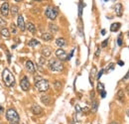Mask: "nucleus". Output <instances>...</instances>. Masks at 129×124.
Returning a JSON list of instances; mask_svg holds the SVG:
<instances>
[{
	"instance_id": "obj_1",
	"label": "nucleus",
	"mask_w": 129,
	"mask_h": 124,
	"mask_svg": "<svg viewBox=\"0 0 129 124\" xmlns=\"http://www.w3.org/2000/svg\"><path fill=\"white\" fill-rule=\"evenodd\" d=\"M2 77H3V81H4L6 86L11 87V86H13L15 84V77H14V75L11 74V72L8 69H5L3 71Z\"/></svg>"
},
{
	"instance_id": "obj_2",
	"label": "nucleus",
	"mask_w": 129,
	"mask_h": 124,
	"mask_svg": "<svg viewBox=\"0 0 129 124\" xmlns=\"http://www.w3.org/2000/svg\"><path fill=\"white\" fill-rule=\"evenodd\" d=\"M6 118L7 120L11 124H18L20 121V117L19 114L17 113V111L13 108H9L6 111Z\"/></svg>"
},
{
	"instance_id": "obj_3",
	"label": "nucleus",
	"mask_w": 129,
	"mask_h": 124,
	"mask_svg": "<svg viewBox=\"0 0 129 124\" xmlns=\"http://www.w3.org/2000/svg\"><path fill=\"white\" fill-rule=\"evenodd\" d=\"M49 69L53 72H61L64 70V65L58 60H51L49 62Z\"/></svg>"
},
{
	"instance_id": "obj_4",
	"label": "nucleus",
	"mask_w": 129,
	"mask_h": 124,
	"mask_svg": "<svg viewBox=\"0 0 129 124\" xmlns=\"http://www.w3.org/2000/svg\"><path fill=\"white\" fill-rule=\"evenodd\" d=\"M35 86L37 87V89L40 92H45V91H47L49 89V81L42 78L41 80L35 82Z\"/></svg>"
},
{
	"instance_id": "obj_5",
	"label": "nucleus",
	"mask_w": 129,
	"mask_h": 124,
	"mask_svg": "<svg viewBox=\"0 0 129 124\" xmlns=\"http://www.w3.org/2000/svg\"><path fill=\"white\" fill-rule=\"evenodd\" d=\"M46 16H47L49 19H51V20H55V19L57 18V16H58V11H57V9H55L54 7L49 6V7L46 9Z\"/></svg>"
},
{
	"instance_id": "obj_6",
	"label": "nucleus",
	"mask_w": 129,
	"mask_h": 124,
	"mask_svg": "<svg viewBox=\"0 0 129 124\" xmlns=\"http://www.w3.org/2000/svg\"><path fill=\"white\" fill-rule=\"evenodd\" d=\"M56 56L60 59V62L61 61H67V58H68V55L66 54V52L63 49H58L56 51Z\"/></svg>"
},
{
	"instance_id": "obj_7",
	"label": "nucleus",
	"mask_w": 129,
	"mask_h": 124,
	"mask_svg": "<svg viewBox=\"0 0 129 124\" xmlns=\"http://www.w3.org/2000/svg\"><path fill=\"white\" fill-rule=\"evenodd\" d=\"M20 85H21V88H22L24 91H27V90L30 88V82H29V79H28L27 76H24V77L21 79Z\"/></svg>"
},
{
	"instance_id": "obj_8",
	"label": "nucleus",
	"mask_w": 129,
	"mask_h": 124,
	"mask_svg": "<svg viewBox=\"0 0 129 124\" xmlns=\"http://www.w3.org/2000/svg\"><path fill=\"white\" fill-rule=\"evenodd\" d=\"M0 12H1V14L3 15V16H7L8 15V13H9V4H8V2H4L3 4H2V6H1V8H0Z\"/></svg>"
},
{
	"instance_id": "obj_9",
	"label": "nucleus",
	"mask_w": 129,
	"mask_h": 124,
	"mask_svg": "<svg viewBox=\"0 0 129 124\" xmlns=\"http://www.w3.org/2000/svg\"><path fill=\"white\" fill-rule=\"evenodd\" d=\"M17 24H18V27H19V29L21 30V31H24L26 29V24L25 22H24V18L20 15V16H18V19H17Z\"/></svg>"
},
{
	"instance_id": "obj_10",
	"label": "nucleus",
	"mask_w": 129,
	"mask_h": 124,
	"mask_svg": "<svg viewBox=\"0 0 129 124\" xmlns=\"http://www.w3.org/2000/svg\"><path fill=\"white\" fill-rule=\"evenodd\" d=\"M115 13L117 16H122V13H123V7H122V4L121 3H117L115 5Z\"/></svg>"
},
{
	"instance_id": "obj_11",
	"label": "nucleus",
	"mask_w": 129,
	"mask_h": 124,
	"mask_svg": "<svg viewBox=\"0 0 129 124\" xmlns=\"http://www.w3.org/2000/svg\"><path fill=\"white\" fill-rule=\"evenodd\" d=\"M32 111L34 114H42L43 113V109L41 108V106H39L38 104H33L32 106Z\"/></svg>"
},
{
	"instance_id": "obj_12",
	"label": "nucleus",
	"mask_w": 129,
	"mask_h": 124,
	"mask_svg": "<svg viewBox=\"0 0 129 124\" xmlns=\"http://www.w3.org/2000/svg\"><path fill=\"white\" fill-rule=\"evenodd\" d=\"M42 55L44 56V57H50L52 54V48L51 47H48V46H46V47H44L43 49H42Z\"/></svg>"
},
{
	"instance_id": "obj_13",
	"label": "nucleus",
	"mask_w": 129,
	"mask_h": 124,
	"mask_svg": "<svg viewBox=\"0 0 129 124\" xmlns=\"http://www.w3.org/2000/svg\"><path fill=\"white\" fill-rule=\"evenodd\" d=\"M66 44H67V41H66V39H64V38H58V39L56 40V45H57L58 47H60V49H62L64 46H66Z\"/></svg>"
},
{
	"instance_id": "obj_14",
	"label": "nucleus",
	"mask_w": 129,
	"mask_h": 124,
	"mask_svg": "<svg viewBox=\"0 0 129 124\" xmlns=\"http://www.w3.org/2000/svg\"><path fill=\"white\" fill-rule=\"evenodd\" d=\"M25 67L27 69V71H29L30 73H34L35 72V67H34V65H33V63L31 61H27L26 62Z\"/></svg>"
},
{
	"instance_id": "obj_15",
	"label": "nucleus",
	"mask_w": 129,
	"mask_h": 124,
	"mask_svg": "<svg viewBox=\"0 0 129 124\" xmlns=\"http://www.w3.org/2000/svg\"><path fill=\"white\" fill-rule=\"evenodd\" d=\"M0 34H1L2 37H4V38H9V37H10V32H9V30H8L7 28H5V27L1 29Z\"/></svg>"
},
{
	"instance_id": "obj_16",
	"label": "nucleus",
	"mask_w": 129,
	"mask_h": 124,
	"mask_svg": "<svg viewBox=\"0 0 129 124\" xmlns=\"http://www.w3.org/2000/svg\"><path fill=\"white\" fill-rule=\"evenodd\" d=\"M25 27L29 30V31H30V32H31V33H33V34H34V33H36V27H35V25L33 24V23L29 22L28 24L26 25Z\"/></svg>"
},
{
	"instance_id": "obj_17",
	"label": "nucleus",
	"mask_w": 129,
	"mask_h": 124,
	"mask_svg": "<svg viewBox=\"0 0 129 124\" xmlns=\"http://www.w3.org/2000/svg\"><path fill=\"white\" fill-rule=\"evenodd\" d=\"M120 26H121L120 23H113V24H111V26H110V31L111 32H116V31L119 30Z\"/></svg>"
},
{
	"instance_id": "obj_18",
	"label": "nucleus",
	"mask_w": 129,
	"mask_h": 124,
	"mask_svg": "<svg viewBox=\"0 0 129 124\" xmlns=\"http://www.w3.org/2000/svg\"><path fill=\"white\" fill-rule=\"evenodd\" d=\"M41 101H42L45 105H49V104H50V101H51V98H50V96H48V95H43V96L41 97Z\"/></svg>"
},
{
	"instance_id": "obj_19",
	"label": "nucleus",
	"mask_w": 129,
	"mask_h": 124,
	"mask_svg": "<svg viewBox=\"0 0 129 124\" xmlns=\"http://www.w3.org/2000/svg\"><path fill=\"white\" fill-rule=\"evenodd\" d=\"M29 46L30 47H37V46H39L40 45V42L37 40V39H32V40H30L29 41Z\"/></svg>"
},
{
	"instance_id": "obj_20",
	"label": "nucleus",
	"mask_w": 129,
	"mask_h": 124,
	"mask_svg": "<svg viewBox=\"0 0 129 124\" xmlns=\"http://www.w3.org/2000/svg\"><path fill=\"white\" fill-rule=\"evenodd\" d=\"M42 39L44 41H50V40L53 39V35H52L51 33H44L42 35Z\"/></svg>"
},
{
	"instance_id": "obj_21",
	"label": "nucleus",
	"mask_w": 129,
	"mask_h": 124,
	"mask_svg": "<svg viewBox=\"0 0 129 124\" xmlns=\"http://www.w3.org/2000/svg\"><path fill=\"white\" fill-rule=\"evenodd\" d=\"M18 12H19V7H18V6H13V7L11 8V14H12V16L17 15Z\"/></svg>"
},
{
	"instance_id": "obj_22",
	"label": "nucleus",
	"mask_w": 129,
	"mask_h": 124,
	"mask_svg": "<svg viewBox=\"0 0 129 124\" xmlns=\"http://www.w3.org/2000/svg\"><path fill=\"white\" fill-rule=\"evenodd\" d=\"M117 97L119 98V100H122L124 98V91L122 89H120L118 92H117Z\"/></svg>"
},
{
	"instance_id": "obj_23",
	"label": "nucleus",
	"mask_w": 129,
	"mask_h": 124,
	"mask_svg": "<svg viewBox=\"0 0 129 124\" xmlns=\"http://www.w3.org/2000/svg\"><path fill=\"white\" fill-rule=\"evenodd\" d=\"M49 28H50V30H51L53 33H55V32H57V31L59 30V28H58L56 25H54V24H50V25H49Z\"/></svg>"
},
{
	"instance_id": "obj_24",
	"label": "nucleus",
	"mask_w": 129,
	"mask_h": 124,
	"mask_svg": "<svg viewBox=\"0 0 129 124\" xmlns=\"http://www.w3.org/2000/svg\"><path fill=\"white\" fill-rule=\"evenodd\" d=\"M97 90H98L99 92H101V91L104 90V85H103V83L98 82V84H97Z\"/></svg>"
},
{
	"instance_id": "obj_25",
	"label": "nucleus",
	"mask_w": 129,
	"mask_h": 124,
	"mask_svg": "<svg viewBox=\"0 0 129 124\" xmlns=\"http://www.w3.org/2000/svg\"><path fill=\"white\" fill-rule=\"evenodd\" d=\"M82 7H83V4H82V2H80L79 3V7H78V15H79V17L81 16V14H82Z\"/></svg>"
},
{
	"instance_id": "obj_26",
	"label": "nucleus",
	"mask_w": 129,
	"mask_h": 124,
	"mask_svg": "<svg viewBox=\"0 0 129 124\" xmlns=\"http://www.w3.org/2000/svg\"><path fill=\"white\" fill-rule=\"evenodd\" d=\"M95 74H96V68H95V67H92V69H91V71H90V75H91L92 77H94V76H95Z\"/></svg>"
},
{
	"instance_id": "obj_27",
	"label": "nucleus",
	"mask_w": 129,
	"mask_h": 124,
	"mask_svg": "<svg viewBox=\"0 0 129 124\" xmlns=\"http://www.w3.org/2000/svg\"><path fill=\"white\" fill-rule=\"evenodd\" d=\"M122 35H123V34H120L119 37H118V39H117V44H118V46H121V45H122Z\"/></svg>"
},
{
	"instance_id": "obj_28",
	"label": "nucleus",
	"mask_w": 129,
	"mask_h": 124,
	"mask_svg": "<svg viewBox=\"0 0 129 124\" xmlns=\"http://www.w3.org/2000/svg\"><path fill=\"white\" fill-rule=\"evenodd\" d=\"M6 25V21H5V19H3V18H1L0 17V26H5Z\"/></svg>"
},
{
	"instance_id": "obj_29",
	"label": "nucleus",
	"mask_w": 129,
	"mask_h": 124,
	"mask_svg": "<svg viewBox=\"0 0 129 124\" xmlns=\"http://www.w3.org/2000/svg\"><path fill=\"white\" fill-rule=\"evenodd\" d=\"M107 43H108V39L104 40V41L102 42V44H101V47H102V48H105V47L107 46Z\"/></svg>"
},
{
	"instance_id": "obj_30",
	"label": "nucleus",
	"mask_w": 129,
	"mask_h": 124,
	"mask_svg": "<svg viewBox=\"0 0 129 124\" xmlns=\"http://www.w3.org/2000/svg\"><path fill=\"white\" fill-rule=\"evenodd\" d=\"M92 108H93V111H96V109H97V102H93L92 103Z\"/></svg>"
},
{
	"instance_id": "obj_31",
	"label": "nucleus",
	"mask_w": 129,
	"mask_h": 124,
	"mask_svg": "<svg viewBox=\"0 0 129 124\" xmlns=\"http://www.w3.org/2000/svg\"><path fill=\"white\" fill-rule=\"evenodd\" d=\"M103 72H104V71H103V70H101V71H100V72L97 74V76H96V78H97V79H99V78L101 77V75L103 74Z\"/></svg>"
},
{
	"instance_id": "obj_32",
	"label": "nucleus",
	"mask_w": 129,
	"mask_h": 124,
	"mask_svg": "<svg viewBox=\"0 0 129 124\" xmlns=\"http://www.w3.org/2000/svg\"><path fill=\"white\" fill-rule=\"evenodd\" d=\"M45 63H46V60L42 57V58H40V65H45Z\"/></svg>"
},
{
	"instance_id": "obj_33",
	"label": "nucleus",
	"mask_w": 129,
	"mask_h": 124,
	"mask_svg": "<svg viewBox=\"0 0 129 124\" xmlns=\"http://www.w3.org/2000/svg\"><path fill=\"white\" fill-rule=\"evenodd\" d=\"M100 96H101V98H105V96H106V91L105 90L100 92Z\"/></svg>"
},
{
	"instance_id": "obj_34",
	"label": "nucleus",
	"mask_w": 129,
	"mask_h": 124,
	"mask_svg": "<svg viewBox=\"0 0 129 124\" xmlns=\"http://www.w3.org/2000/svg\"><path fill=\"white\" fill-rule=\"evenodd\" d=\"M99 55H100V50H99V48H97L96 52H95V57H99Z\"/></svg>"
},
{
	"instance_id": "obj_35",
	"label": "nucleus",
	"mask_w": 129,
	"mask_h": 124,
	"mask_svg": "<svg viewBox=\"0 0 129 124\" xmlns=\"http://www.w3.org/2000/svg\"><path fill=\"white\" fill-rule=\"evenodd\" d=\"M76 111H77V113H80V111H81V109H80V107H79V105H76Z\"/></svg>"
},
{
	"instance_id": "obj_36",
	"label": "nucleus",
	"mask_w": 129,
	"mask_h": 124,
	"mask_svg": "<svg viewBox=\"0 0 129 124\" xmlns=\"http://www.w3.org/2000/svg\"><path fill=\"white\" fill-rule=\"evenodd\" d=\"M35 82H37V81H39V80H41L42 79V77L41 76H39V75H37V76H35Z\"/></svg>"
},
{
	"instance_id": "obj_37",
	"label": "nucleus",
	"mask_w": 129,
	"mask_h": 124,
	"mask_svg": "<svg viewBox=\"0 0 129 124\" xmlns=\"http://www.w3.org/2000/svg\"><path fill=\"white\" fill-rule=\"evenodd\" d=\"M56 86H57V89H59L61 86H62V84H61V82L60 81H57L56 82Z\"/></svg>"
},
{
	"instance_id": "obj_38",
	"label": "nucleus",
	"mask_w": 129,
	"mask_h": 124,
	"mask_svg": "<svg viewBox=\"0 0 129 124\" xmlns=\"http://www.w3.org/2000/svg\"><path fill=\"white\" fill-rule=\"evenodd\" d=\"M118 65H119V66H124V63H123L122 61H119V62H118Z\"/></svg>"
},
{
	"instance_id": "obj_39",
	"label": "nucleus",
	"mask_w": 129,
	"mask_h": 124,
	"mask_svg": "<svg viewBox=\"0 0 129 124\" xmlns=\"http://www.w3.org/2000/svg\"><path fill=\"white\" fill-rule=\"evenodd\" d=\"M3 113V107L0 105V114H2Z\"/></svg>"
},
{
	"instance_id": "obj_40",
	"label": "nucleus",
	"mask_w": 129,
	"mask_h": 124,
	"mask_svg": "<svg viewBox=\"0 0 129 124\" xmlns=\"http://www.w3.org/2000/svg\"><path fill=\"white\" fill-rule=\"evenodd\" d=\"M105 33H106V31H105L104 29H103V30H101V34H102V35H105Z\"/></svg>"
},
{
	"instance_id": "obj_41",
	"label": "nucleus",
	"mask_w": 129,
	"mask_h": 124,
	"mask_svg": "<svg viewBox=\"0 0 129 124\" xmlns=\"http://www.w3.org/2000/svg\"><path fill=\"white\" fill-rule=\"evenodd\" d=\"M111 124H117V123H115V122H113V123H111Z\"/></svg>"
}]
</instances>
